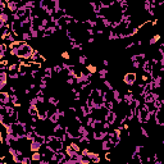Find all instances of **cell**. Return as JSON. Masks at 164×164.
Instances as JSON below:
<instances>
[{
  "mask_svg": "<svg viewBox=\"0 0 164 164\" xmlns=\"http://www.w3.org/2000/svg\"><path fill=\"white\" fill-rule=\"evenodd\" d=\"M33 53H35V49H33L31 45H28L27 42L22 41V44L19 45V49H18V58L19 59H23V60H30L32 58Z\"/></svg>",
  "mask_w": 164,
  "mask_h": 164,
  "instance_id": "6da1fadb",
  "label": "cell"
},
{
  "mask_svg": "<svg viewBox=\"0 0 164 164\" xmlns=\"http://www.w3.org/2000/svg\"><path fill=\"white\" fill-rule=\"evenodd\" d=\"M64 144L65 142H63L62 139H59V137H54L53 140L50 141L49 144H45V145L48 146L50 150H53V151H60V150H64Z\"/></svg>",
  "mask_w": 164,
  "mask_h": 164,
  "instance_id": "7a4b0ae2",
  "label": "cell"
},
{
  "mask_svg": "<svg viewBox=\"0 0 164 164\" xmlns=\"http://www.w3.org/2000/svg\"><path fill=\"white\" fill-rule=\"evenodd\" d=\"M136 82H137V74L135 73V72H127V73L123 76V83L127 85L128 87H132Z\"/></svg>",
  "mask_w": 164,
  "mask_h": 164,
  "instance_id": "3957f363",
  "label": "cell"
},
{
  "mask_svg": "<svg viewBox=\"0 0 164 164\" xmlns=\"http://www.w3.org/2000/svg\"><path fill=\"white\" fill-rule=\"evenodd\" d=\"M106 137H108V131H104V129L93 132V139L95 141H103L104 139H106Z\"/></svg>",
  "mask_w": 164,
  "mask_h": 164,
  "instance_id": "277c9868",
  "label": "cell"
},
{
  "mask_svg": "<svg viewBox=\"0 0 164 164\" xmlns=\"http://www.w3.org/2000/svg\"><path fill=\"white\" fill-rule=\"evenodd\" d=\"M106 122H109L112 126L114 125V123L118 122V113L116 110H109L108 114H106V118H105Z\"/></svg>",
  "mask_w": 164,
  "mask_h": 164,
  "instance_id": "5b68a950",
  "label": "cell"
},
{
  "mask_svg": "<svg viewBox=\"0 0 164 164\" xmlns=\"http://www.w3.org/2000/svg\"><path fill=\"white\" fill-rule=\"evenodd\" d=\"M30 60H31V62H35V63H40V64H42L44 62H46V58H45V56L41 54V51L35 50V53H33L32 58H31Z\"/></svg>",
  "mask_w": 164,
  "mask_h": 164,
  "instance_id": "8992f818",
  "label": "cell"
},
{
  "mask_svg": "<svg viewBox=\"0 0 164 164\" xmlns=\"http://www.w3.org/2000/svg\"><path fill=\"white\" fill-rule=\"evenodd\" d=\"M0 103L4 105H10L12 101H10V93H0Z\"/></svg>",
  "mask_w": 164,
  "mask_h": 164,
  "instance_id": "52a82bcc",
  "label": "cell"
},
{
  "mask_svg": "<svg viewBox=\"0 0 164 164\" xmlns=\"http://www.w3.org/2000/svg\"><path fill=\"white\" fill-rule=\"evenodd\" d=\"M30 67H28V64H26L24 62H21V64H19V74H21V77H26L28 74V72H30Z\"/></svg>",
  "mask_w": 164,
  "mask_h": 164,
  "instance_id": "ba28073f",
  "label": "cell"
},
{
  "mask_svg": "<svg viewBox=\"0 0 164 164\" xmlns=\"http://www.w3.org/2000/svg\"><path fill=\"white\" fill-rule=\"evenodd\" d=\"M60 117L59 116V113H58V109H56V112H54L53 114H50V116H49V122L51 123V125H56V123H59L60 122Z\"/></svg>",
  "mask_w": 164,
  "mask_h": 164,
  "instance_id": "9c48e42d",
  "label": "cell"
},
{
  "mask_svg": "<svg viewBox=\"0 0 164 164\" xmlns=\"http://www.w3.org/2000/svg\"><path fill=\"white\" fill-rule=\"evenodd\" d=\"M141 69H142V72H146V73H151V71H152V64H151L150 60H148V59L144 60L142 65H141Z\"/></svg>",
  "mask_w": 164,
  "mask_h": 164,
  "instance_id": "30bf717a",
  "label": "cell"
},
{
  "mask_svg": "<svg viewBox=\"0 0 164 164\" xmlns=\"http://www.w3.org/2000/svg\"><path fill=\"white\" fill-rule=\"evenodd\" d=\"M112 93H113V100L117 104H120V103L123 101V96H122V94H120V91L118 90V88H114Z\"/></svg>",
  "mask_w": 164,
  "mask_h": 164,
  "instance_id": "8fae6325",
  "label": "cell"
},
{
  "mask_svg": "<svg viewBox=\"0 0 164 164\" xmlns=\"http://www.w3.org/2000/svg\"><path fill=\"white\" fill-rule=\"evenodd\" d=\"M42 146H44V145H41L40 142H37L36 140H32V141H31V144H30L31 152H33V151H40V150H41Z\"/></svg>",
  "mask_w": 164,
  "mask_h": 164,
  "instance_id": "7c38bea8",
  "label": "cell"
},
{
  "mask_svg": "<svg viewBox=\"0 0 164 164\" xmlns=\"http://www.w3.org/2000/svg\"><path fill=\"white\" fill-rule=\"evenodd\" d=\"M18 8H19V3H17V1H9L8 3V10H9L10 13H17V10H18Z\"/></svg>",
  "mask_w": 164,
  "mask_h": 164,
  "instance_id": "4fadbf2b",
  "label": "cell"
},
{
  "mask_svg": "<svg viewBox=\"0 0 164 164\" xmlns=\"http://www.w3.org/2000/svg\"><path fill=\"white\" fill-rule=\"evenodd\" d=\"M160 39H162V35H160V33H155V35H152V36L150 37V41H149V45H150V46H152V45L157 44V42L159 41Z\"/></svg>",
  "mask_w": 164,
  "mask_h": 164,
  "instance_id": "5bb4252c",
  "label": "cell"
},
{
  "mask_svg": "<svg viewBox=\"0 0 164 164\" xmlns=\"http://www.w3.org/2000/svg\"><path fill=\"white\" fill-rule=\"evenodd\" d=\"M86 126H87L88 128H93L94 131V127H95V118L93 116H88L86 118Z\"/></svg>",
  "mask_w": 164,
  "mask_h": 164,
  "instance_id": "9a60e30c",
  "label": "cell"
},
{
  "mask_svg": "<svg viewBox=\"0 0 164 164\" xmlns=\"http://www.w3.org/2000/svg\"><path fill=\"white\" fill-rule=\"evenodd\" d=\"M31 158H32V162H39L40 163V160L42 159L41 151H33L32 155H31Z\"/></svg>",
  "mask_w": 164,
  "mask_h": 164,
  "instance_id": "2e32d148",
  "label": "cell"
},
{
  "mask_svg": "<svg viewBox=\"0 0 164 164\" xmlns=\"http://www.w3.org/2000/svg\"><path fill=\"white\" fill-rule=\"evenodd\" d=\"M48 103L49 104H51V105H54V106H59V99H56L55 96H49L48 97Z\"/></svg>",
  "mask_w": 164,
  "mask_h": 164,
  "instance_id": "e0dca14e",
  "label": "cell"
},
{
  "mask_svg": "<svg viewBox=\"0 0 164 164\" xmlns=\"http://www.w3.org/2000/svg\"><path fill=\"white\" fill-rule=\"evenodd\" d=\"M97 73H99V78L100 80H106V76H108V69L106 68H101L100 71H97Z\"/></svg>",
  "mask_w": 164,
  "mask_h": 164,
  "instance_id": "ac0fdd59",
  "label": "cell"
},
{
  "mask_svg": "<svg viewBox=\"0 0 164 164\" xmlns=\"http://www.w3.org/2000/svg\"><path fill=\"white\" fill-rule=\"evenodd\" d=\"M23 4L28 8V9H35V8H36V3H35V0H26Z\"/></svg>",
  "mask_w": 164,
  "mask_h": 164,
  "instance_id": "d6986e66",
  "label": "cell"
},
{
  "mask_svg": "<svg viewBox=\"0 0 164 164\" xmlns=\"http://www.w3.org/2000/svg\"><path fill=\"white\" fill-rule=\"evenodd\" d=\"M53 72H54L53 68L46 67V68H45V69H44V76L49 77V78H53Z\"/></svg>",
  "mask_w": 164,
  "mask_h": 164,
  "instance_id": "ffe728a7",
  "label": "cell"
},
{
  "mask_svg": "<svg viewBox=\"0 0 164 164\" xmlns=\"http://www.w3.org/2000/svg\"><path fill=\"white\" fill-rule=\"evenodd\" d=\"M78 63L81 65H85L86 63H87V56H86L85 54H80L78 55Z\"/></svg>",
  "mask_w": 164,
  "mask_h": 164,
  "instance_id": "44dd1931",
  "label": "cell"
},
{
  "mask_svg": "<svg viewBox=\"0 0 164 164\" xmlns=\"http://www.w3.org/2000/svg\"><path fill=\"white\" fill-rule=\"evenodd\" d=\"M103 85L105 86L106 88H108L109 91H113L114 90V86H113V83H112L109 80H104V82H103Z\"/></svg>",
  "mask_w": 164,
  "mask_h": 164,
  "instance_id": "7402d4cb",
  "label": "cell"
},
{
  "mask_svg": "<svg viewBox=\"0 0 164 164\" xmlns=\"http://www.w3.org/2000/svg\"><path fill=\"white\" fill-rule=\"evenodd\" d=\"M86 69L90 72V73H93V74H95L97 72L96 65H94V64H87V65H86Z\"/></svg>",
  "mask_w": 164,
  "mask_h": 164,
  "instance_id": "603a6c76",
  "label": "cell"
},
{
  "mask_svg": "<svg viewBox=\"0 0 164 164\" xmlns=\"http://www.w3.org/2000/svg\"><path fill=\"white\" fill-rule=\"evenodd\" d=\"M53 69H54V72H55V73L60 74V73L63 72V67H62V64H56V65H54V67H53Z\"/></svg>",
  "mask_w": 164,
  "mask_h": 164,
  "instance_id": "cb8c5ba5",
  "label": "cell"
},
{
  "mask_svg": "<svg viewBox=\"0 0 164 164\" xmlns=\"http://www.w3.org/2000/svg\"><path fill=\"white\" fill-rule=\"evenodd\" d=\"M105 159L108 160V162H112V160H113V152L110 150H108L105 152Z\"/></svg>",
  "mask_w": 164,
  "mask_h": 164,
  "instance_id": "d4e9b609",
  "label": "cell"
},
{
  "mask_svg": "<svg viewBox=\"0 0 164 164\" xmlns=\"http://www.w3.org/2000/svg\"><path fill=\"white\" fill-rule=\"evenodd\" d=\"M140 131H141V135H142L144 137H146V139H149V137H150V135H149V132H148V129H146V128L141 127Z\"/></svg>",
  "mask_w": 164,
  "mask_h": 164,
  "instance_id": "484cf974",
  "label": "cell"
},
{
  "mask_svg": "<svg viewBox=\"0 0 164 164\" xmlns=\"http://www.w3.org/2000/svg\"><path fill=\"white\" fill-rule=\"evenodd\" d=\"M62 58L64 59V60H69L71 59V54L68 53V51H62Z\"/></svg>",
  "mask_w": 164,
  "mask_h": 164,
  "instance_id": "4316f807",
  "label": "cell"
},
{
  "mask_svg": "<svg viewBox=\"0 0 164 164\" xmlns=\"http://www.w3.org/2000/svg\"><path fill=\"white\" fill-rule=\"evenodd\" d=\"M31 162H32V158H31V157H24L23 160H22V164H28Z\"/></svg>",
  "mask_w": 164,
  "mask_h": 164,
  "instance_id": "83f0119b",
  "label": "cell"
},
{
  "mask_svg": "<svg viewBox=\"0 0 164 164\" xmlns=\"http://www.w3.org/2000/svg\"><path fill=\"white\" fill-rule=\"evenodd\" d=\"M9 93H10V94H14V93H17V88L14 87V86H9Z\"/></svg>",
  "mask_w": 164,
  "mask_h": 164,
  "instance_id": "f1b7e54d",
  "label": "cell"
},
{
  "mask_svg": "<svg viewBox=\"0 0 164 164\" xmlns=\"http://www.w3.org/2000/svg\"><path fill=\"white\" fill-rule=\"evenodd\" d=\"M28 88H31V90H35L36 85H35V83H30V85H28Z\"/></svg>",
  "mask_w": 164,
  "mask_h": 164,
  "instance_id": "f546056e",
  "label": "cell"
},
{
  "mask_svg": "<svg viewBox=\"0 0 164 164\" xmlns=\"http://www.w3.org/2000/svg\"><path fill=\"white\" fill-rule=\"evenodd\" d=\"M103 64H104V65H105V67H108V65H109V60H106V59H104V60H103Z\"/></svg>",
  "mask_w": 164,
  "mask_h": 164,
  "instance_id": "4dcf8cb0",
  "label": "cell"
},
{
  "mask_svg": "<svg viewBox=\"0 0 164 164\" xmlns=\"http://www.w3.org/2000/svg\"><path fill=\"white\" fill-rule=\"evenodd\" d=\"M162 133L164 135V127H163V129H162Z\"/></svg>",
  "mask_w": 164,
  "mask_h": 164,
  "instance_id": "1f68e13d",
  "label": "cell"
}]
</instances>
